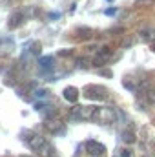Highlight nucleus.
Returning <instances> with one entry per match:
<instances>
[{
	"label": "nucleus",
	"instance_id": "ddd939ff",
	"mask_svg": "<svg viewBox=\"0 0 155 157\" xmlns=\"http://www.w3.org/2000/svg\"><path fill=\"white\" fill-rule=\"evenodd\" d=\"M135 6L137 7H150V6H155V0H135Z\"/></svg>",
	"mask_w": 155,
	"mask_h": 157
},
{
	"label": "nucleus",
	"instance_id": "aec40b11",
	"mask_svg": "<svg viewBox=\"0 0 155 157\" xmlns=\"http://www.w3.org/2000/svg\"><path fill=\"white\" fill-rule=\"evenodd\" d=\"M35 95L42 99V97H46V95H47V91H46V90H37V91H35Z\"/></svg>",
	"mask_w": 155,
	"mask_h": 157
},
{
	"label": "nucleus",
	"instance_id": "f3484780",
	"mask_svg": "<svg viewBox=\"0 0 155 157\" xmlns=\"http://www.w3.org/2000/svg\"><path fill=\"white\" fill-rule=\"evenodd\" d=\"M146 99H148V102H155V91H148Z\"/></svg>",
	"mask_w": 155,
	"mask_h": 157
},
{
	"label": "nucleus",
	"instance_id": "393cba45",
	"mask_svg": "<svg viewBox=\"0 0 155 157\" xmlns=\"http://www.w3.org/2000/svg\"><path fill=\"white\" fill-rule=\"evenodd\" d=\"M152 49H153V51H155V40H153V44H152Z\"/></svg>",
	"mask_w": 155,
	"mask_h": 157
},
{
	"label": "nucleus",
	"instance_id": "f03ea898",
	"mask_svg": "<svg viewBox=\"0 0 155 157\" xmlns=\"http://www.w3.org/2000/svg\"><path fill=\"white\" fill-rule=\"evenodd\" d=\"M95 110L97 108H93V106H75L70 112V119L71 121H78V122H82V121H93Z\"/></svg>",
	"mask_w": 155,
	"mask_h": 157
},
{
	"label": "nucleus",
	"instance_id": "6ab92c4d",
	"mask_svg": "<svg viewBox=\"0 0 155 157\" xmlns=\"http://www.w3.org/2000/svg\"><path fill=\"white\" fill-rule=\"evenodd\" d=\"M33 55H40V44H33V49H31Z\"/></svg>",
	"mask_w": 155,
	"mask_h": 157
},
{
	"label": "nucleus",
	"instance_id": "2eb2a0df",
	"mask_svg": "<svg viewBox=\"0 0 155 157\" xmlns=\"http://www.w3.org/2000/svg\"><path fill=\"white\" fill-rule=\"evenodd\" d=\"M122 84H124V88H128V90L135 91V84H133V82H131L130 78H124V82H122Z\"/></svg>",
	"mask_w": 155,
	"mask_h": 157
},
{
	"label": "nucleus",
	"instance_id": "20e7f679",
	"mask_svg": "<svg viewBox=\"0 0 155 157\" xmlns=\"http://www.w3.org/2000/svg\"><path fill=\"white\" fill-rule=\"evenodd\" d=\"M84 97H88L89 101H106L108 99V91L102 86L89 84V86L84 88Z\"/></svg>",
	"mask_w": 155,
	"mask_h": 157
},
{
	"label": "nucleus",
	"instance_id": "39448f33",
	"mask_svg": "<svg viewBox=\"0 0 155 157\" xmlns=\"http://www.w3.org/2000/svg\"><path fill=\"white\" fill-rule=\"evenodd\" d=\"M110 59H112V49H110V48H100V49L97 51L95 59H93V64H95L97 68H100V66H104Z\"/></svg>",
	"mask_w": 155,
	"mask_h": 157
},
{
	"label": "nucleus",
	"instance_id": "f8f14e48",
	"mask_svg": "<svg viewBox=\"0 0 155 157\" xmlns=\"http://www.w3.org/2000/svg\"><path fill=\"white\" fill-rule=\"evenodd\" d=\"M77 33H78L80 39H89V37L93 35V29H89V28H78Z\"/></svg>",
	"mask_w": 155,
	"mask_h": 157
},
{
	"label": "nucleus",
	"instance_id": "6e6552de",
	"mask_svg": "<svg viewBox=\"0 0 155 157\" xmlns=\"http://www.w3.org/2000/svg\"><path fill=\"white\" fill-rule=\"evenodd\" d=\"M62 95H64V99H66L68 102H77V99H78V90L75 88V86H68V88H64Z\"/></svg>",
	"mask_w": 155,
	"mask_h": 157
},
{
	"label": "nucleus",
	"instance_id": "4468645a",
	"mask_svg": "<svg viewBox=\"0 0 155 157\" xmlns=\"http://www.w3.org/2000/svg\"><path fill=\"white\" fill-rule=\"evenodd\" d=\"M139 39L142 40V42H148V40L152 39V31H148V29H142V31L139 33Z\"/></svg>",
	"mask_w": 155,
	"mask_h": 157
},
{
	"label": "nucleus",
	"instance_id": "9d476101",
	"mask_svg": "<svg viewBox=\"0 0 155 157\" xmlns=\"http://www.w3.org/2000/svg\"><path fill=\"white\" fill-rule=\"evenodd\" d=\"M122 141H124L126 144H133L137 139H135V133H133L131 130H124V132H122Z\"/></svg>",
	"mask_w": 155,
	"mask_h": 157
},
{
	"label": "nucleus",
	"instance_id": "dca6fc26",
	"mask_svg": "<svg viewBox=\"0 0 155 157\" xmlns=\"http://www.w3.org/2000/svg\"><path fill=\"white\" fill-rule=\"evenodd\" d=\"M119 157H131V150H130V148H122L120 154H119Z\"/></svg>",
	"mask_w": 155,
	"mask_h": 157
},
{
	"label": "nucleus",
	"instance_id": "4be33fe9",
	"mask_svg": "<svg viewBox=\"0 0 155 157\" xmlns=\"http://www.w3.org/2000/svg\"><path fill=\"white\" fill-rule=\"evenodd\" d=\"M59 55H60V57H66V55H71V49H62V51H59Z\"/></svg>",
	"mask_w": 155,
	"mask_h": 157
},
{
	"label": "nucleus",
	"instance_id": "b1692460",
	"mask_svg": "<svg viewBox=\"0 0 155 157\" xmlns=\"http://www.w3.org/2000/svg\"><path fill=\"white\" fill-rule=\"evenodd\" d=\"M152 39L155 40V29H152Z\"/></svg>",
	"mask_w": 155,
	"mask_h": 157
},
{
	"label": "nucleus",
	"instance_id": "7ed1b4c3",
	"mask_svg": "<svg viewBox=\"0 0 155 157\" xmlns=\"http://www.w3.org/2000/svg\"><path fill=\"white\" fill-rule=\"evenodd\" d=\"M93 121L99 124H113L117 121V113L113 108H97L93 113Z\"/></svg>",
	"mask_w": 155,
	"mask_h": 157
},
{
	"label": "nucleus",
	"instance_id": "9b49d317",
	"mask_svg": "<svg viewBox=\"0 0 155 157\" xmlns=\"http://www.w3.org/2000/svg\"><path fill=\"white\" fill-rule=\"evenodd\" d=\"M51 62H53V57H51V55L39 59V66L42 68V70H49V68H51Z\"/></svg>",
	"mask_w": 155,
	"mask_h": 157
},
{
	"label": "nucleus",
	"instance_id": "0eeeda50",
	"mask_svg": "<svg viewBox=\"0 0 155 157\" xmlns=\"http://www.w3.org/2000/svg\"><path fill=\"white\" fill-rule=\"evenodd\" d=\"M86 150H88V152H89L91 155H97V154H99V155H102V154L106 152V148H104V146H102L100 143H97V141H93V139L86 143Z\"/></svg>",
	"mask_w": 155,
	"mask_h": 157
},
{
	"label": "nucleus",
	"instance_id": "a211bd4d",
	"mask_svg": "<svg viewBox=\"0 0 155 157\" xmlns=\"http://www.w3.org/2000/svg\"><path fill=\"white\" fill-rule=\"evenodd\" d=\"M78 68H84V70H86V68H88V60H86V59H78Z\"/></svg>",
	"mask_w": 155,
	"mask_h": 157
},
{
	"label": "nucleus",
	"instance_id": "f257e3e1",
	"mask_svg": "<svg viewBox=\"0 0 155 157\" xmlns=\"http://www.w3.org/2000/svg\"><path fill=\"white\" fill-rule=\"evenodd\" d=\"M29 148L33 152H37L40 157H53L55 155V148L42 137V135H31V137H26Z\"/></svg>",
	"mask_w": 155,
	"mask_h": 157
},
{
	"label": "nucleus",
	"instance_id": "423d86ee",
	"mask_svg": "<svg viewBox=\"0 0 155 157\" xmlns=\"http://www.w3.org/2000/svg\"><path fill=\"white\" fill-rule=\"evenodd\" d=\"M22 22H24V13L15 11V13L9 17V20H7V28H9V29H17L18 26H22Z\"/></svg>",
	"mask_w": 155,
	"mask_h": 157
},
{
	"label": "nucleus",
	"instance_id": "412c9836",
	"mask_svg": "<svg viewBox=\"0 0 155 157\" xmlns=\"http://www.w3.org/2000/svg\"><path fill=\"white\" fill-rule=\"evenodd\" d=\"M104 13H106L108 17H110V15H115V13H117V7H110V9H106Z\"/></svg>",
	"mask_w": 155,
	"mask_h": 157
},
{
	"label": "nucleus",
	"instance_id": "5701e85b",
	"mask_svg": "<svg viewBox=\"0 0 155 157\" xmlns=\"http://www.w3.org/2000/svg\"><path fill=\"white\" fill-rule=\"evenodd\" d=\"M59 17H60V13H51L49 15V18H59Z\"/></svg>",
	"mask_w": 155,
	"mask_h": 157
},
{
	"label": "nucleus",
	"instance_id": "1a4fd4ad",
	"mask_svg": "<svg viewBox=\"0 0 155 157\" xmlns=\"http://www.w3.org/2000/svg\"><path fill=\"white\" fill-rule=\"evenodd\" d=\"M46 126H47L53 133H64V122H60V121H47Z\"/></svg>",
	"mask_w": 155,
	"mask_h": 157
},
{
	"label": "nucleus",
	"instance_id": "a878e982",
	"mask_svg": "<svg viewBox=\"0 0 155 157\" xmlns=\"http://www.w3.org/2000/svg\"><path fill=\"white\" fill-rule=\"evenodd\" d=\"M22 157H29V155H22Z\"/></svg>",
	"mask_w": 155,
	"mask_h": 157
}]
</instances>
